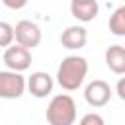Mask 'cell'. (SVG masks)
I'll return each instance as SVG.
<instances>
[{"label": "cell", "instance_id": "1", "mask_svg": "<svg viewBox=\"0 0 125 125\" xmlns=\"http://www.w3.org/2000/svg\"><path fill=\"white\" fill-rule=\"evenodd\" d=\"M86 74H88V61L78 55H68L61 61L57 68V82L62 90L74 92L82 86Z\"/></svg>", "mask_w": 125, "mask_h": 125}, {"label": "cell", "instance_id": "2", "mask_svg": "<svg viewBox=\"0 0 125 125\" xmlns=\"http://www.w3.org/2000/svg\"><path fill=\"white\" fill-rule=\"evenodd\" d=\"M45 117L49 125H74L76 121V104L68 94H57L51 98Z\"/></svg>", "mask_w": 125, "mask_h": 125}, {"label": "cell", "instance_id": "3", "mask_svg": "<svg viewBox=\"0 0 125 125\" xmlns=\"http://www.w3.org/2000/svg\"><path fill=\"white\" fill-rule=\"evenodd\" d=\"M27 88V80L21 72L14 70H0V98L2 100H18L23 96Z\"/></svg>", "mask_w": 125, "mask_h": 125}, {"label": "cell", "instance_id": "4", "mask_svg": "<svg viewBox=\"0 0 125 125\" xmlns=\"http://www.w3.org/2000/svg\"><path fill=\"white\" fill-rule=\"evenodd\" d=\"M2 61L4 64L8 66V70H14V72H23L31 66V51L21 47V45H10L4 55H2Z\"/></svg>", "mask_w": 125, "mask_h": 125}, {"label": "cell", "instance_id": "5", "mask_svg": "<svg viewBox=\"0 0 125 125\" xmlns=\"http://www.w3.org/2000/svg\"><path fill=\"white\" fill-rule=\"evenodd\" d=\"M14 33H16V43L25 49H33L41 43V27L35 21H29V20L18 21L14 27Z\"/></svg>", "mask_w": 125, "mask_h": 125}, {"label": "cell", "instance_id": "6", "mask_svg": "<svg viewBox=\"0 0 125 125\" xmlns=\"http://www.w3.org/2000/svg\"><path fill=\"white\" fill-rule=\"evenodd\" d=\"M84 98H86L88 105H92V107H104L111 100V88L104 80H92L86 86V90H84Z\"/></svg>", "mask_w": 125, "mask_h": 125}, {"label": "cell", "instance_id": "7", "mask_svg": "<svg viewBox=\"0 0 125 125\" xmlns=\"http://www.w3.org/2000/svg\"><path fill=\"white\" fill-rule=\"evenodd\" d=\"M53 76L43 72V70H37V72H31V76L27 78V90L31 96L35 98H47L51 92H53Z\"/></svg>", "mask_w": 125, "mask_h": 125}, {"label": "cell", "instance_id": "8", "mask_svg": "<svg viewBox=\"0 0 125 125\" xmlns=\"http://www.w3.org/2000/svg\"><path fill=\"white\" fill-rule=\"evenodd\" d=\"M88 41V31L82 25H68L61 33V45L68 51H78L86 45Z\"/></svg>", "mask_w": 125, "mask_h": 125}, {"label": "cell", "instance_id": "9", "mask_svg": "<svg viewBox=\"0 0 125 125\" xmlns=\"http://www.w3.org/2000/svg\"><path fill=\"white\" fill-rule=\"evenodd\" d=\"M98 12H100L98 0H70V14L82 23L96 20Z\"/></svg>", "mask_w": 125, "mask_h": 125}, {"label": "cell", "instance_id": "10", "mask_svg": "<svg viewBox=\"0 0 125 125\" xmlns=\"http://www.w3.org/2000/svg\"><path fill=\"white\" fill-rule=\"evenodd\" d=\"M105 66L113 74H125V47L121 45H109L105 49Z\"/></svg>", "mask_w": 125, "mask_h": 125}, {"label": "cell", "instance_id": "11", "mask_svg": "<svg viewBox=\"0 0 125 125\" xmlns=\"http://www.w3.org/2000/svg\"><path fill=\"white\" fill-rule=\"evenodd\" d=\"M109 31L117 37L125 35V4L119 6L111 16H109Z\"/></svg>", "mask_w": 125, "mask_h": 125}, {"label": "cell", "instance_id": "12", "mask_svg": "<svg viewBox=\"0 0 125 125\" xmlns=\"http://www.w3.org/2000/svg\"><path fill=\"white\" fill-rule=\"evenodd\" d=\"M16 41V33H14V25H10L8 21H0V47H10Z\"/></svg>", "mask_w": 125, "mask_h": 125}, {"label": "cell", "instance_id": "13", "mask_svg": "<svg viewBox=\"0 0 125 125\" xmlns=\"http://www.w3.org/2000/svg\"><path fill=\"white\" fill-rule=\"evenodd\" d=\"M78 125H105V121L100 113H86V115L80 117Z\"/></svg>", "mask_w": 125, "mask_h": 125}, {"label": "cell", "instance_id": "14", "mask_svg": "<svg viewBox=\"0 0 125 125\" xmlns=\"http://www.w3.org/2000/svg\"><path fill=\"white\" fill-rule=\"evenodd\" d=\"M2 4L10 10H21L27 6V0H2Z\"/></svg>", "mask_w": 125, "mask_h": 125}, {"label": "cell", "instance_id": "15", "mask_svg": "<svg viewBox=\"0 0 125 125\" xmlns=\"http://www.w3.org/2000/svg\"><path fill=\"white\" fill-rule=\"evenodd\" d=\"M115 92H117V96L125 102V76L123 78H119L117 80V86H115Z\"/></svg>", "mask_w": 125, "mask_h": 125}]
</instances>
